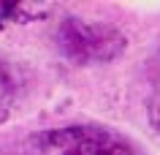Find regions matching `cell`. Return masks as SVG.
Wrapping results in <instances>:
<instances>
[{
	"label": "cell",
	"mask_w": 160,
	"mask_h": 155,
	"mask_svg": "<svg viewBox=\"0 0 160 155\" xmlns=\"http://www.w3.org/2000/svg\"><path fill=\"white\" fill-rule=\"evenodd\" d=\"M35 155H141L125 136L103 125H68L33 139Z\"/></svg>",
	"instance_id": "cell-1"
},
{
	"label": "cell",
	"mask_w": 160,
	"mask_h": 155,
	"mask_svg": "<svg viewBox=\"0 0 160 155\" xmlns=\"http://www.w3.org/2000/svg\"><path fill=\"white\" fill-rule=\"evenodd\" d=\"M57 46L71 63L92 65V63H109L122 54L125 35L117 27L103 22H84L76 17H65L57 27Z\"/></svg>",
	"instance_id": "cell-2"
},
{
	"label": "cell",
	"mask_w": 160,
	"mask_h": 155,
	"mask_svg": "<svg viewBox=\"0 0 160 155\" xmlns=\"http://www.w3.org/2000/svg\"><path fill=\"white\" fill-rule=\"evenodd\" d=\"M49 8H52L49 3H3V0H0V27L38 19Z\"/></svg>",
	"instance_id": "cell-3"
},
{
	"label": "cell",
	"mask_w": 160,
	"mask_h": 155,
	"mask_svg": "<svg viewBox=\"0 0 160 155\" xmlns=\"http://www.w3.org/2000/svg\"><path fill=\"white\" fill-rule=\"evenodd\" d=\"M8 85H11V74H8V68H6V65H0V93H6V90H8Z\"/></svg>",
	"instance_id": "cell-4"
},
{
	"label": "cell",
	"mask_w": 160,
	"mask_h": 155,
	"mask_svg": "<svg viewBox=\"0 0 160 155\" xmlns=\"http://www.w3.org/2000/svg\"><path fill=\"white\" fill-rule=\"evenodd\" d=\"M6 117H8V112H6V106H0V122L6 120Z\"/></svg>",
	"instance_id": "cell-5"
}]
</instances>
